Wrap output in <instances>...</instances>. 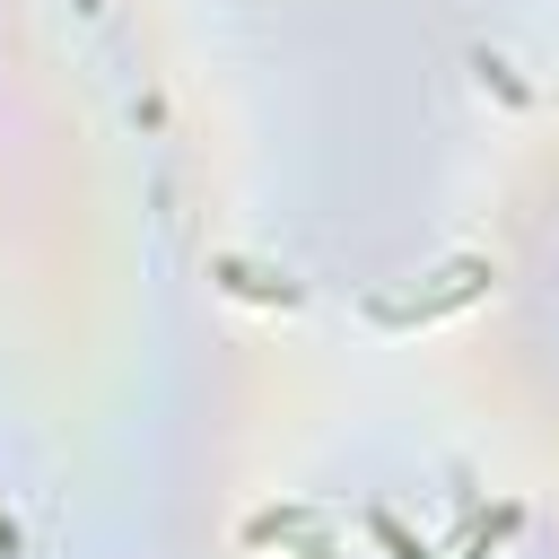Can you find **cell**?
I'll list each match as a JSON object with an SVG mask.
<instances>
[{
  "label": "cell",
  "mask_w": 559,
  "mask_h": 559,
  "mask_svg": "<svg viewBox=\"0 0 559 559\" xmlns=\"http://www.w3.org/2000/svg\"><path fill=\"white\" fill-rule=\"evenodd\" d=\"M489 288V262H454V271H437V288L419 297V306H393V323H411V314H445V306H463V297H480Z\"/></svg>",
  "instance_id": "1"
},
{
  "label": "cell",
  "mask_w": 559,
  "mask_h": 559,
  "mask_svg": "<svg viewBox=\"0 0 559 559\" xmlns=\"http://www.w3.org/2000/svg\"><path fill=\"white\" fill-rule=\"evenodd\" d=\"M0 550H9V524H0Z\"/></svg>",
  "instance_id": "2"
}]
</instances>
